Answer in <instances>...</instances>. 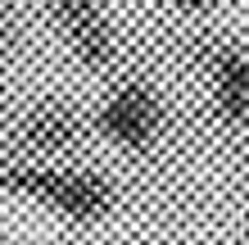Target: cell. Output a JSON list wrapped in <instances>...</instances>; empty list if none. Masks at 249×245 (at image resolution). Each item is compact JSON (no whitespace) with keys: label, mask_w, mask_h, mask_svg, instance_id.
Segmentation results:
<instances>
[{"label":"cell","mask_w":249,"mask_h":245,"mask_svg":"<svg viewBox=\"0 0 249 245\" xmlns=\"http://www.w3.org/2000/svg\"><path fill=\"white\" fill-rule=\"evenodd\" d=\"M0 191L46 205L68 223H100L118 200L113 182L95 168H64V164H32V159L0 164Z\"/></svg>","instance_id":"6da1fadb"},{"label":"cell","mask_w":249,"mask_h":245,"mask_svg":"<svg viewBox=\"0 0 249 245\" xmlns=\"http://www.w3.org/2000/svg\"><path fill=\"white\" fill-rule=\"evenodd\" d=\"M168 127V113H163V100L150 82L131 77L123 86H113L105 95V105L95 109V132L118 150H154L159 136Z\"/></svg>","instance_id":"7a4b0ae2"},{"label":"cell","mask_w":249,"mask_h":245,"mask_svg":"<svg viewBox=\"0 0 249 245\" xmlns=\"http://www.w3.org/2000/svg\"><path fill=\"white\" fill-rule=\"evenodd\" d=\"M82 136H86L82 113L64 100H41V105L23 109L18 123H14V150H18V159H32V164H46V159L77 150Z\"/></svg>","instance_id":"3957f363"},{"label":"cell","mask_w":249,"mask_h":245,"mask_svg":"<svg viewBox=\"0 0 249 245\" xmlns=\"http://www.w3.org/2000/svg\"><path fill=\"white\" fill-rule=\"evenodd\" d=\"M50 14H54V27H59L64 46L86 68H113V59H118V37H113L109 14L95 0H54Z\"/></svg>","instance_id":"277c9868"},{"label":"cell","mask_w":249,"mask_h":245,"mask_svg":"<svg viewBox=\"0 0 249 245\" xmlns=\"http://www.w3.org/2000/svg\"><path fill=\"white\" fill-rule=\"evenodd\" d=\"M213 113L227 127H249V55L236 46H204Z\"/></svg>","instance_id":"5b68a950"},{"label":"cell","mask_w":249,"mask_h":245,"mask_svg":"<svg viewBox=\"0 0 249 245\" xmlns=\"http://www.w3.org/2000/svg\"><path fill=\"white\" fill-rule=\"evenodd\" d=\"M177 5H181V9H209L213 0H177Z\"/></svg>","instance_id":"8992f818"}]
</instances>
